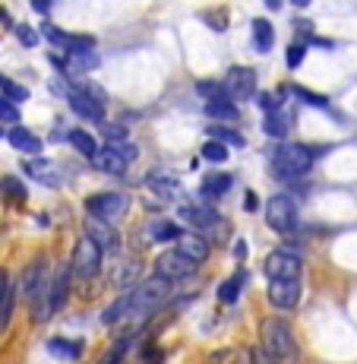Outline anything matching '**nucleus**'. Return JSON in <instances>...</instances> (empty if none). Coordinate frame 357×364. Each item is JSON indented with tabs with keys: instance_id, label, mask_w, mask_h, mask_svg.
<instances>
[{
	"instance_id": "1",
	"label": "nucleus",
	"mask_w": 357,
	"mask_h": 364,
	"mask_svg": "<svg viewBox=\"0 0 357 364\" xmlns=\"http://www.w3.org/2000/svg\"><path fill=\"white\" fill-rule=\"evenodd\" d=\"M317 162V152L304 143H282L275 152H272V168H275L278 178H304L307 171Z\"/></svg>"
},
{
	"instance_id": "2",
	"label": "nucleus",
	"mask_w": 357,
	"mask_h": 364,
	"mask_svg": "<svg viewBox=\"0 0 357 364\" xmlns=\"http://www.w3.org/2000/svg\"><path fill=\"white\" fill-rule=\"evenodd\" d=\"M263 348L272 355L278 364H297L300 361V352H297V342L288 330V323L278 317H269L263 320Z\"/></svg>"
},
{
	"instance_id": "3",
	"label": "nucleus",
	"mask_w": 357,
	"mask_h": 364,
	"mask_svg": "<svg viewBox=\"0 0 357 364\" xmlns=\"http://www.w3.org/2000/svg\"><path fill=\"white\" fill-rule=\"evenodd\" d=\"M70 279H73V269H70V266H57V269L51 272V279H48V291H45V304H41V311L35 314V317L48 320L51 314L64 311V304L70 298Z\"/></svg>"
},
{
	"instance_id": "4",
	"label": "nucleus",
	"mask_w": 357,
	"mask_h": 364,
	"mask_svg": "<svg viewBox=\"0 0 357 364\" xmlns=\"http://www.w3.org/2000/svg\"><path fill=\"white\" fill-rule=\"evenodd\" d=\"M70 269H73L79 279H95L98 276V269H101V250H98V244L92 241V237H79V241H76Z\"/></svg>"
},
{
	"instance_id": "5",
	"label": "nucleus",
	"mask_w": 357,
	"mask_h": 364,
	"mask_svg": "<svg viewBox=\"0 0 357 364\" xmlns=\"http://www.w3.org/2000/svg\"><path fill=\"white\" fill-rule=\"evenodd\" d=\"M265 222H269V228H275V232H291V228L297 225V209H294L288 193L269 197V203H265Z\"/></svg>"
},
{
	"instance_id": "6",
	"label": "nucleus",
	"mask_w": 357,
	"mask_h": 364,
	"mask_svg": "<svg viewBox=\"0 0 357 364\" xmlns=\"http://www.w3.org/2000/svg\"><path fill=\"white\" fill-rule=\"evenodd\" d=\"M167 279L162 276H152V279H145L139 289H133L130 291V301H133V314H145V311H152L155 304H162V298L167 295Z\"/></svg>"
},
{
	"instance_id": "7",
	"label": "nucleus",
	"mask_w": 357,
	"mask_h": 364,
	"mask_svg": "<svg viewBox=\"0 0 357 364\" xmlns=\"http://www.w3.org/2000/svg\"><path fill=\"white\" fill-rule=\"evenodd\" d=\"M225 89L231 102H247L256 95V70L250 67H231L225 76Z\"/></svg>"
},
{
	"instance_id": "8",
	"label": "nucleus",
	"mask_w": 357,
	"mask_h": 364,
	"mask_svg": "<svg viewBox=\"0 0 357 364\" xmlns=\"http://www.w3.org/2000/svg\"><path fill=\"white\" fill-rule=\"evenodd\" d=\"M155 272L167 282H177V279H190L196 272V263L190 257H184L180 250H165L162 257L155 260Z\"/></svg>"
},
{
	"instance_id": "9",
	"label": "nucleus",
	"mask_w": 357,
	"mask_h": 364,
	"mask_svg": "<svg viewBox=\"0 0 357 364\" xmlns=\"http://www.w3.org/2000/svg\"><path fill=\"white\" fill-rule=\"evenodd\" d=\"M265 276L269 279H297L300 269H304V260H300L297 254H291L288 247L285 250H272L269 257H265Z\"/></svg>"
},
{
	"instance_id": "10",
	"label": "nucleus",
	"mask_w": 357,
	"mask_h": 364,
	"mask_svg": "<svg viewBox=\"0 0 357 364\" xmlns=\"http://www.w3.org/2000/svg\"><path fill=\"white\" fill-rule=\"evenodd\" d=\"M86 209L92 219H114V215H121L123 209H127V197L117 191H104V193H92V197L86 200Z\"/></svg>"
},
{
	"instance_id": "11",
	"label": "nucleus",
	"mask_w": 357,
	"mask_h": 364,
	"mask_svg": "<svg viewBox=\"0 0 357 364\" xmlns=\"http://www.w3.org/2000/svg\"><path fill=\"white\" fill-rule=\"evenodd\" d=\"M300 301V279H269V304L278 311H291Z\"/></svg>"
},
{
	"instance_id": "12",
	"label": "nucleus",
	"mask_w": 357,
	"mask_h": 364,
	"mask_svg": "<svg viewBox=\"0 0 357 364\" xmlns=\"http://www.w3.org/2000/svg\"><path fill=\"white\" fill-rule=\"evenodd\" d=\"M67 102H70V108H73V114L82 117V121H95V124L104 121V105L98 99H92L86 89H70Z\"/></svg>"
},
{
	"instance_id": "13",
	"label": "nucleus",
	"mask_w": 357,
	"mask_h": 364,
	"mask_svg": "<svg viewBox=\"0 0 357 364\" xmlns=\"http://www.w3.org/2000/svg\"><path fill=\"white\" fill-rule=\"evenodd\" d=\"M86 237H92L101 254H117V250H121V235H117L104 219L86 222Z\"/></svg>"
},
{
	"instance_id": "14",
	"label": "nucleus",
	"mask_w": 357,
	"mask_h": 364,
	"mask_svg": "<svg viewBox=\"0 0 357 364\" xmlns=\"http://www.w3.org/2000/svg\"><path fill=\"white\" fill-rule=\"evenodd\" d=\"M174 244L177 247L174 250H180L184 257H190L193 263H202L209 257V241L206 237H199V235H190V232H180L177 237H174Z\"/></svg>"
},
{
	"instance_id": "15",
	"label": "nucleus",
	"mask_w": 357,
	"mask_h": 364,
	"mask_svg": "<svg viewBox=\"0 0 357 364\" xmlns=\"http://www.w3.org/2000/svg\"><path fill=\"white\" fill-rule=\"evenodd\" d=\"M92 165L98 168V171H104V174H123V168H127V159H123L121 152L114 149V146H101V149H95Z\"/></svg>"
},
{
	"instance_id": "16",
	"label": "nucleus",
	"mask_w": 357,
	"mask_h": 364,
	"mask_svg": "<svg viewBox=\"0 0 357 364\" xmlns=\"http://www.w3.org/2000/svg\"><path fill=\"white\" fill-rule=\"evenodd\" d=\"M231 184H234V178L225 171H209L206 178H202V184H199V193L206 200H219V197H225V193L231 191Z\"/></svg>"
},
{
	"instance_id": "17",
	"label": "nucleus",
	"mask_w": 357,
	"mask_h": 364,
	"mask_svg": "<svg viewBox=\"0 0 357 364\" xmlns=\"http://www.w3.org/2000/svg\"><path fill=\"white\" fill-rule=\"evenodd\" d=\"M250 35H253V51H260V54H269L272 45H275V29H272V23L263 16H256L253 23H250Z\"/></svg>"
},
{
	"instance_id": "18",
	"label": "nucleus",
	"mask_w": 357,
	"mask_h": 364,
	"mask_svg": "<svg viewBox=\"0 0 357 364\" xmlns=\"http://www.w3.org/2000/svg\"><path fill=\"white\" fill-rule=\"evenodd\" d=\"M6 143H10L13 149H19V152H29V156H38L41 152V139L35 136V133H29L26 127H16V124L6 130Z\"/></svg>"
},
{
	"instance_id": "19",
	"label": "nucleus",
	"mask_w": 357,
	"mask_h": 364,
	"mask_svg": "<svg viewBox=\"0 0 357 364\" xmlns=\"http://www.w3.org/2000/svg\"><path fill=\"white\" fill-rule=\"evenodd\" d=\"M133 314V301H130V291H123L121 298H114L108 307L101 311V323L111 326V323H121V320H127Z\"/></svg>"
},
{
	"instance_id": "20",
	"label": "nucleus",
	"mask_w": 357,
	"mask_h": 364,
	"mask_svg": "<svg viewBox=\"0 0 357 364\" xmlns=\"http://www.w3.org/2000/svg\"><path fill=\"white\" fill-rule=\"evenodd\" d=\"M180 219L190 222V225H196V228L219 225V213H215V209H206V206H184L180 209Z\"/></svg>"
},
{
	"instance_id": "21",
	"label": "nucleus",
	"mask_w": 357,
	"mask_h": 364,
	"mask_svg": "<svg viewBox=\"0 0 357 364\" xmlns=\"http://www.w3.org/2000/svg\"><path fill=\"white\" fill-rule=\"evenodd\" d=\"M149 187L155 191V197H162V200H177V197H184V187H180V181L167 178V174H152V178H149Z\"/></svg>"
},
{
	"instance_id": "22",
	"label": "nucleus",
	"mask_w": 357,
	"mask_h": 364,
	"mask_svg": "<svg viewBox=\"0 0 357 364\" xmlns=\"http://www.w3.org/2000/svg\"><path fill=\"white\" fill-rule=\"evenodd\" d=\"M209 139H219V143L231 146V149H243V146H247V136H243L241 130L228 127V124H212V127H209Z\"/></svg>"
},
{
	"instance_id": "23",
	"label": "nucleus",
	"mask_w": 357,
	"mask_h": 364,
	"mask_svg": "<svg viewBox=\"0 0 357 364\" xmlns=\"http://www.w3.org/2000/svg\"><path fill=\"white\" fill-rule=\"evenodd\" d=\"M243 285H247V272L241 269V272H234V276L225 279V282L219 285V301H221V304H234V301L241 298Z\"/></svg>"
},
{
	"instance_id": "24",
	"label": "nucleus",
	"mask_w": 357,
	"mask_h": 364,
	"mask_svg": "<svg viewBox=\"0 0 357 364\" xmlns=\"http://www.w3.org/2000/svg\"><path fill=\"white\" fill-rule=\"evenodd\" d=\"M67 64V76L70 70H79V73H89V70H98V54L92 48H86V51H70V58L64 60Z\"/></svg>"
},
{
	"instance_id": "25",
	"label": "nucleus",
	"mask_w": 357,
	"mask_h": 364,
	"mask_svg": "<svg viewBox=\"0 0 357 364\" xmlns=\"http://www.w3.org/2000/svg\"><path fill=\"white\" fill-rule=\"evenodd\" d=\"M67 139H70V146H73L79 156H86V159H92L95 149H98V146H95V136H92L89 130H79V127H76V130L67 133Z\"/></svg>"
},
{
	"instance_id": "26",
	"label": "nucleus",
	"mask_w": 357,
	"mask_h": 364,
	"mask_svg": "<svg viewBox=\"0 0 357 364\" xmlns=\"http://www.w3.org/2000/svg\"><path fill=\"white\" fill-rule=\"evenodd\" d=\"M206 114L212 121H237V105L231 99H219V102H206Z\"/></svg>"
},
{
	"instance_id": "27",
	"label": "nucleus",
	"mask_w": 357,
	"mask_h": 364,
	"mask_svg": "<svg viewBox=\"0 0 357 364\" xmlns=\"http://www.w3.org/2000/svg\"><path fill=\"white\" fill-rule=\"evenodd\" d=\"M263 133L282 143V139L288 136V121H285V114H278V111H269V114H265V121H263Z\"/></svg>"
},
{
	"instance_id": "28",
	"label": "nucleus",
	"mask_w": 357,
	"mask_h": 364,
	"mask_svg": "<svg viewBox=\"0 0 357 364\" xmlns=\"http://www.w3.org/2000/svg\"><path fill=\"white\" fill-rule=\"evenodd\" d=\"M180 235L177 222H167V219H152L149 222V237L152 241H174Z\"/></svg>"
},
{
	"instance_id": "29",
	"label": "nucleus",
	"mask_w": 357,
	"mask_h": 364,
	"mask_svg": "<svg viewBox=\"0 0 357 364\" xmlns=\"http://www.w3.org/2000/svg\"><path fill=\"white\" fill-rule=\"evenodd\" d=\"M48 348H51V355H60V358H70V361H76L82 355V342H70V339H60V336H54L48 342Z\"/></svg>"
},
{
	"instance_id": "30",
	"label": "nucleus",
	"mask_w": 357,
	"mask_h": 364,
	"mask_svg": "<svg viewBox=\"0 0 357 364\" xmlns=\"http://www.w3.org/2000/svg\"><path fill=\"white\" fill-rule=\"evenodd\" d=\"M13 285H10V279H6L4 285H0V333L10 326V317H13Z\"/></svg>"
},
{
	"instance_id": "31",
	"label": "nucleus",
	"mask_w": 357,
	"mask_h": 364,
	"mask_svg": "<svg viewBox=\"0 0 357 364\" xmlns=\"http://www.w3.org/2000/svg\"><path fill=\"white\" fill-rule=\"evenodd\" d=\"M196 92L202 95V102H219V99H228L225 82H215V80H199V82H196Z\"/></svg>"
},
{
	"instance_id": "32",
	"label": "nucleus",
	"mask_w": 357,
	"mask_h": 364,
	"mask_svg": "<svg viewBox=\"0 0 357 364\" xmlns=\"http://www.w3.org/2000/svg\"><path fill=\"white\" fill-rule=\"evenodd\" d=\"M130 346H133V336H130V333L121 336V339H117L114 346L108 348V355H104V358L98 361V364H121L123 358H127V348H130Z\"/></svg>"
},
{
	"instance_id": "33",
	"label": "nucleus",
	"mask_w": 357,
	"mask_h": 364,
	"mask_svg": "<svg viewBox=\"0 0 357 364\" xmlns=\"http://www.w3.org/2000/svg\"><path fill=\"white\" fill-rule=\"evenodd\" d=\"M0 92H4L10 102H26L29 99V89L19 86L16 80H10V76H4V73H0Z\"/></svg>"
},
{
	"instance_id": "34",
	"label": "nucleus",
	"mask_w": 357,
	"mask_h": 364,
	"mask_svg": "<svg viewBox=\"0 0 357 364\" xmlns=\"http://www.w3.org/2000/svg\"><path fill=\"white\" fill-rule=\"evenodd\" d=\"M202 159L212 165H221L228 159V146L219 143V139H206V146H202Z\"/></svg>"
},
{
	"instance_id": "35",
	"label": "nucleus",
	"mask_w": 357,
	"mask_h": 364,
	"mask_svg": "<svg viewBox=\"0 0 357 364\" xmlns=\"http://www.w3.org/2000/svg\"><path fill=\"white\" fill-rule=\"evenodd\" d=\"M26 171L32 174V178H41L45 184H54L57 178H51L48 171H54V165L51 162H41V159H35V162H26Z\"/></svg>"
},
{
	"instance_id": "36",
	"label": "nucleus",
	"mask_w": 357,
	"mask_h": 364,
	"mask_svg": "<svg viewBox=\"0 0 357 364\" xmlns=\"http://www.w3.org/2000/svg\"><path fill=\"white\" fill-rule=\"evenodd\" d=\"M13 32H16V38H19V45H23V48H35V45H38V38H41V32L32 29V26H26V23L13 26Z\"/></svg>"
},
{
	"instance_id": "37",
	"label": "nucleus",
	"mask_w": 357,
	"mask_h": 364,
	"mask_svg": "<svg viewBox=\"0 0 357 364\" xmlns=\"http://www.w3.org/2000/svg\"><path fill=\"white\" fill-rule=\"evenodd\" d=\"M0 121H4V124H16V121H19L16 102H10L6 95H0Z\"/></svg>"
},
{
	"instance_id": "38",
	"label": "nucleus",
	"mask_w": 357,
	"mask_h": 364,
	"mask_svg": "<svg viewBox=\"0 0 357 364\" xmlns=\"http://www.w3.org/2000/svg\"><path fill=\"white\" fill-rule=\"evenodd\" d=\"M304 58H307V41H294V45L288 48V58L285 60H288L291 70H297L300 64H304Z\"/></svg>"
},
{
	"instance_id": "39",
	"label": "nucleus",
	"mask_w": 357,
	"mask_h": 364,
	"mask_svg": "<svg viewBox=\"0 0 357 364\" xmlns=\"http://www.w3.org/2000/svg\"><path fill=\"white\" fill-rule=\"evenodd\" d=\"M294 95H297V99L300 102H304V105H313V108H326V99H323V95H317V92H310V89H304V86H294Z\"/></svg>"
},
{
	"instance_id": "40",
	"label": "nucleus",
	"mask_w": 357,
	"mask_h": 364,
	"mask_svg": "<svg viewBox=\"0 0 357 364\" xmlns=\"http://www.w3.org/2000/svg\"><path fill=\"white\" fill-rule=\"evenodd\" d=\"M0 193H10L13 200H23L26 197V187L19 184L16 178H4V181H0Z\"/></svg>"
},
{
	"instance_id": "41",
	"label": "nucleus",
	"mask_w": 357,
	"mask_h": 364,
	"mask_svg": "<svg viewBox=\"0 0 357 364\" xmlns=\"http://www.w3.org/2000/svg\"><path fill=\"white\" fill-rule=\"evenodd\" d=\"M256 102H260V108L265 111V114H269V111H275L278 105L285 102V92H263V95H260V99H256Z\"/></svg>"
},
{
	"instance_id": "42",
	"label": "nucleus",
	"mask_w": 357,
	"mask_h": 364,
	"mask_svg": "<svg viewBox=\"0 0 357 364\" xmlns=\"http://www.w3.org/2000/svg\"><path fill=\"white\" fill-rule=\"evenodd\" d=\"M101 133L108 139H114V143H117V139H127V127H123V124H104L101 121Z\"/></svg>"
},
{
	"instance_id": "43",
	"label": "nucleus",
	"mask_w": 357,
	"mask_h": 364,
	"mask_svg": "<svg viewBox=\"0 0 357 364\" xmlns=\"http://www.w3.org/2000/svg\"><path fill=\"white\" fill-rule=\"evenodd\" d=\"M250 364H278V361L272 358L263 346H253V348H250Z\"/></svg>"
},
{
	"instance_id": "44",
	"label": "nucleus",
	"mask_w": 357,
	"mask_h": 364,
	"mask_svg": "<svg viewBox=\"0 0 357 364\" xmlns=\"http://www.w3.org/2000/svg\"><path fill=\"white\" fill-rule=\"evenodd\" d=\"M111 146H114V149L121 152V156L127 159V162H133V159L139 156V149H136V146H133V143H127V139H117V143H111Z\"/></svg>"
},
{
	"instance_id": "45",
	"label": "nucleus",
	"mask_w": 357,
	"mask_h": 364,
	"mask_svg": "<svg viewBox=\"0 0 357 364\" xmlns=\"http://www.w3.org/2000/svg\"><path fill=\"white\" fill-rule=\"evenodd\" d=\"M136 269H139L136 263H123V266H121V276H117V285L133 282V279H136Z\"/></svg>"
},
{
	"instance_id": "46",
	"label": "nucleus",
	"mask_w": 357,
	"mask_h": 364,
	"mask_svg": "<svg viewBox=\"0 0 357 364\" xmlns=\"http://www.w3.org/2000/svg\"><path fill=\"white\" fill-rule=\"evenodd\" d=\"M48 89H51L54 95H60V99H67V92H70V86L64 80H51V82H48Z\"/></svg>"
},
{
	"instance_id": "47",
	"label": "nucleus",
	"mask_w": 357,
	"mask_h": 364,
	"mask_svg": "<svg viewBox=\"0 0 357 364\" xmlns=\"http://www.w3.org/2000/svg\"><path fill=\"white\" fill-rule=\"evenodd\" d=\"M143 361H145V364H162V352H152V348H145V352H143Z\"/></svg>"
},
{
	"instance_id": "48",
	"label": "nucleus",
	"mask_w": 357,
	"mask_h": 364,
	"mask_svg": "<svg viewBox=\"0 0 357 364\" xmlns=\"http://www.w3.org/2000/svg\"><path fill=\"white\" fill-rule=\"evenodd\" d=\"M234 257H237V260H243V257H247V241H237L234 244Z\"/></svg>"
},
{
	"instance_id": "49",
	"label": "nucleus",
	"mask_w": 357,
	"mask_h": 364,
	"mask_svg": "<svg viewBox=\"0 0 357 364\" xmlns=\"http://www.w3.org/2000/svg\"><path fill=\"white\" fill-rule=\"evenodd\" d=\"M0 26H4V29H13V19H10V13H6L4 6H0Z\"/></svg>"
},
{
	"instance_id": "50",
	"label": "nucleus",
	"mask_w": 357,
	"mask_h": 364,
	"mask_svg": "<svg viewBox=\"0 0 357 364\" xmlns=\"http://www.w3.org/2000/svg\"><path fill=\"white\" fill-rule=\"evenodd\" d=\"M32 6L38 13H48V10H51V0H32Z\"/></svg>"
},
{
	"instance_id": "51",
	"label": "nucleus",
	"mask_w": 357,
	"mask_h": 364,
	"mask_svg": "<svg viewBox=\"0 0 357 364\" xmlns=\"http://www.w3.org/2000/svg\"><path fill=\"white\" fill-rule=\"evenodd\" d=\"M265 6L269 10H282V0H265Z\"/></svg>"
},
{
	"instance_id": "52",
	"label": "nucleus",
	"mask_w": 357,
	"mask_h": 364,
	"mask_svg": "<svg viewBox=\"0 0 357 364\" xmlns=\"http://www.w3.org/2000/svg\"><path fill=\"white\" fill-rule=\"evenodd\" d=\"M291 4H294V6H297V10H304V6H310V4H313V0H291Z\"/></svg>"
},
{
	"instance_id": "53",
	"label": "nucleus",
	"mask_w": 357,
	"mask_h": 364,
	"mask_svg": "<svg viewBox=\"0 0 357 364\" xmlns=\"http://www.w3.org/2000/svg\"><path fill=\"white\" fill-rule=\"evenodd\" d=\"M6 279H10V276H6V272H0V285H4V282H6Z\"/></svg>"
},
{
	"instance_id": "54",
	"label": "nucleus",
	"mask_w": 357,
	"mask_h": 364,
	"mask_svg": "<svg viewBox=\"0 0 357 364\" xmlns=\"http://www.w3.org/2000/svg\"><path fill=\"white\" fill-rule=\"evenodd\" d=\"M0 136H4V127H0Z\"/></svg>"
}]
</instances>
